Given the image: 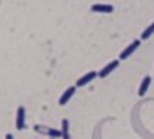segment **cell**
Here are the masks:
<instances>
[{
	"instance_id": "cell-10",
	"label": "cell",
	"mask_w": 154,
	"mask_h": 139,
	"mask_svg": "<svg viewBox=\"0 0 154 139\" xmlns=\"http://www.w3.org/2000/svg\"><path fill=\"white\" fill-rule=\"evenodd\" d=\"M5 139H15V138H13V135H12V133H8V135L5 136Z\"/></svg>"
},
{
	"instance_id": "cell-8",
	"label": "cell",
	"mask_w": 154,
	"mask_h": 139,
	"mask_svg": "<svg viewBox=\"0 0 154 139\" xmlns=\"http://www.w3.org/2000/svg\"><path fill=\"white\" fill-rule=\"evenodd\" d=\"M61 139H71V136H70V123L67 119H63V122H61Z\"/></svg>"
},
{
	"instance_id": "cell-5",
	"label": "cell",
	"mask_w": 154,
	"mask_h": 139,
	"mask_svg": "<svg viewBox=\"0 0 154 139\" xmlns=\"http://www.w3.org/2000/svg\"><path fill=\"white\" fill-rule=\"evenodd\" d=\"M96 77H97V72H96V71H89V72H86L85 75H82V77L77 80L74 86L76 87H85V86H87L90 81H93Z\"/></svg>"
},
{
	"instance_id": "cell-1",
	"label": "cell",
	"mask_w": 154,
	"mask_h": 139,
	"mask_svg": "<svg viewBox=\"0 0 154 139\" xmlns=\"http://www.w3.org/2000/svg\"><path fill=\"white\" fill-rule=\"evenodd\" d=\"M15 126L17 130H23L26 126V110L23 106L17 107L16 110V119H15Z\"/></svg>"
},
{
	"instance_id": "cell-11",
	"label": "cell",
	"mask_w": 154,
	"mask_h": 139,
	"mask_svg": "<svg viewBox=\"0 0 154 139\" xmlns=\"http://www.w3.org/2000/svg\"><path fill=\"white\" fill-rule=\"evenodd\" d=\"M50 139H52V138H50Z\"/></svg>"
},
{
	"instance_id": "cell-7",
	"label": "cell",
	"mask_w": 154,
	"mask_h": 139,
	"mask_svg": "<svg viewBox=\"0 0 154 139\" xmlns=\"http://www.w3.org/2000/svg\"><path fill=\"white\" fill-rule=\"evenodd\" d=\"M150 84H151V77H150V75H147V77L143 78L141 84H140V87H138V96H140V97H143V96L147 93V90H148Z\"/></svg>"
},
{
	"instance_id": "cell-2",
	"label": "cell",
	"mask_w": 154,
	"mask_h": 139,
	"mask_svg": "<svg viewBox=\"0 0 154 139\" xmlns=\"http://www.w3.org/2000/svg\"><path fill=\"white\" fill-rule=\"evenodd\" d=\"M140 45H141V41H140V39L132 41V42L129 43L128 46H127V48H125V49H124V51L119 54V58H118V60H119V61H124V60H127V58H129V57H131L134 52L137 51V48L140 46Z\"/></svg>"
},
{
	"instance_id": "cell-4",
	"label": "cell",
	"mask_w": 154,
	"mask_h": 139,
	"mask_svg": "<svg viewBox=\"0 0 154 139\" xmlns=\"http://www.w3.org/2000/svg\"><path fill=\"white\" fill-rule=\"evenodd\" d=\"M76 90H77L76 86H70L69 88H66V90H64V93H63L61 97L58 99V104H60V106H66V104L70 102V99L76 94Z\"/></svg>"
},
{
	"instance_id": "cell-3",
	"label": "cell",
	"mask_w": 154,
	"mask_h": 139,
	"mask_svg": "<svg viewBox=\"0 0 154 139\" xmlns=\"http://www.w3.org/2000/svg\"><path fill=\"white\" fill-rule=\"evenodd\" d=\"M118 65H119V60H113V61H111V62H108L100 71H97V77L99 78H106L113 70L118 68Z\"/></svg>"
},
{
	"instance_id": "cell-9",
	"label": "cell",
	"mask_w": 154,
	"mask_h": 139,
	"mask_svg": "<svg viewBox=\"0 0 154 139\" xmlns=\"http://www.w3.org/2000/svg\"><path fill=\"white\" fill-rule=\"evenodd\" d=\"M153 34H154V22L153 23H150V25L147 26L146 29L141 32V35H140V41H146V39H148Z\"/></svg>"
},
{
	"instance_id": "cell-6",
	"label": "cell",
	"mask_w": 154,
	"mask_h": 139,
	"mask_svg": "<svg viewBox=\"0 0 154 139\" xmlns=\"http://www.w3.org/2000/svg\"><path fill=\"white\" fill-rule=\"evenodd\" d=\"M90 10L94 12V13H112L113 6L112 4H105V3H96V4H92Z\"/></svg>"
}]
</instances>
